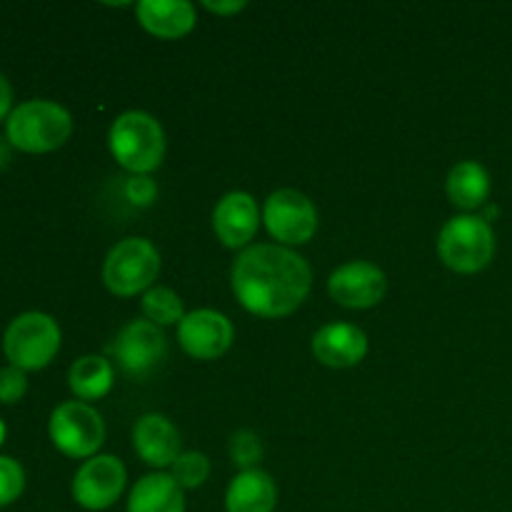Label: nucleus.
Wrapping results in <instances>:
<instances>
[{
	"instance_id": "nucleus-1",
	"label": "nucleus",
	"mask_w": 512,
	"mask_h": 512,
	"mask_svg": "<svg viewBox=\"0 0 512 512\" xmlns=\"http://www.w3.org/2000/svg\"><path fill=\"white\" fill-rule=\"evenodd\" d=\"M230 285L248 313L258 318H288L313 288L308 260L293 248L278 243H258L245 248L230 270Z\"/></svg>"
},
{
	"instance_id": "nucleus-2",
	"label": "nucleus",
	"mask_w": 512,
	"mask_h": 512,
	"mask_svg": "<svg viewBox=\"0 0 512 512\" xmlns=\"http://www.w3.org/2000/svg\"><path fill=\"white\" fill-rule=\"evenodd\" d=\"M73 135V115L55 100H28L5 120V138L23 153L40 155L63 148Z\"/></svg>"
},
{
	"instance_id": "nucleus-3",
	"label": "nucleus",
	"mask_w": 512,
	"mask_h": 512,
	"mask_svg": "<svg viewBox=\"0 0 512 512\" xmlns=\"http://www.w3.org/2000/svg\"><path fill=\"white\" fill-rule=\"evenodd\" d=\"M108 145L113 158L130 175H150L163 165L165 130L145 110H128L110 125Z\"/></svg>"
},
{
	"instance_id": "nucleus-4",
	"label": "nucleus",
	"mask_w": 512,
	"mask_h": 512,
	"mask_svg": "<svg viewBox=\"0 0 512 512\" xmlns=\"http://www.w3.org/2000/svg\"><path fill=\"white\" fill-rule=\"evenodd\" d=\"M438 255L453 273H480L495 258L493 225L483 215H455L440 230Z\"/></svg>"
},
{
	"instance_id": "nucleus-5",
	"label": "nucleus",
	"mask_w": 512,
	"mask_h": 512,
	"mask_svg": "<svg viewBox=\"0 0 512 512\" xmlns=\"http://www.w3.org/2000/svg\"><path fill=\"white\" fill-rule=\"evenodd\" d=\"M160 275V253L148 238H125L103 263V283L118 298L148 293Z\"/></svg>"
},
{
	"instance_id": "nucleus-6",
	"label": "nucleus",
	"mask_w": 512,
	"mask_h": 512,
	"mask_svg": "<svg viewBox=\"0 0 512 512\" xmlns=\"http://www.w3.org/2000/svg\"><path fill=\"white\" fill-rule=\"evenodd\" d=\"M60 328L50 315L30 310V313L18 315L13 323L5 328L3 335V353L13 368L43 370L45 365L53 363L60 350Z\"/></svg>"
},
{
	"instance_id": "nucleus-7",
	"label": "nucleus",
	"mask_w": 512,
	"mask_h": 512,
	"mask_svg": "<svg viewBox=\"0 0 512 512\" xmlns=\"http://www.w3.org/2000/svg\"><path fill=\"white\" fill-rule=\"evenodd\" d=\"M48 435L55 448L75 460H90L105 443V423L98 410L80 400L58 405L48 420Z\"/></svg>"
},
{
	"instance_id": "nucleus-8",
	"label": "nucleus",
	"mask_w": 512,
	"mask_h": 512,
	"mask_svg": "<svg viewBox=\"0 0 512 512\" xmlns=\"http://www.w3.org/2000/svg\"><path fill=\"white\" fill-rule=\"evenodd\" d=\"M263 223L278 245H305L318 233V208L298 190H275L263 205Z\"/></svg>"
},
{
	"instance_id": "nucleus-9",
	"label": "nucleus",
	"mask_w": 512,
	"mask_h": 512,
	"mask_svg": "<svg viewBox=\"0 0 512 512\" xmlns=\"http://www.w3.org/2000/svg\"><path fill=\"white\" fill-rule=\"evenodd\" d=\"M110 355L118 360L120 370L133 378H145L168 358V338L163 328L150 320H133L115 335Z\"/></svg>"
},
{
	"instance_id": "nucleus-10",
	"label": "nucleus",
	"mask_w": 512,
	"mask_h": 512,
	"mask_svg": "<svg viewBox=\"0 0 512 512\" xmlns=\"http://www.w3.org/2000/svg\"><path fill=\"white\" fill-rule=\"evenodd\" d=\"M128 483V470L113 455H95L85 460L73 478V500L83 510L100 512L118 503Z\"/></svg>"
},
{
	"instance_id": "nucleus-11",
	"label": "nucleus",
	"mask_w": 512,
	"mask_h": 512,
	"mask_svg": "<svg viewBox=\"0 0 512 512\" xmlns=\"http://www.w3.org/2000/svg\"><path fill=\"white\" fill-rule=\"evenodd\" d=\"M235 340V328L228 315L218 310H193L178 325V343L190 358L218 360L230 350Z\"/></svg>"
},
{
	"instance_id": "nucleus-12",
	"label": "nucleus",
	"mask_w": 512,
	"mask_h": 512,
	"mask_svg": "<svg viewBox=\"0 0 512 512\" xmlns=\"http://www.w3.org/2000/svg\"><path fill=\"white\" fill-rule=\"evenodd\" d=\"M385 290H388V278L378 265L368 260H350L333 270L328 280L330 298L350 310L375 308L385 298Z\"/></svg>"
},
{
	"instance_id": "nucleus-13",
	"label": "nucleus",
	"mask_w": 512,
	"mask_h": 512,
	"mask_svg": "<svg viewBox=\"0 0 512 512\" xmlns=\"http://www.w3.org/2000/svg\"><path fill=\"white\" fill-rule=\"evenodd\" d=\"M263 213L250 193L233 190L223 195L213 210V230L220 243L230 250L250 248V240L255 238L260 228Z\"/></svg>"
},
{
	"instance_id": "nucleus-14",
	"label": "nucleus",
	"mask_w": 512,
	"mask_h": 512,
	"mask_svg": "<svg viewBox=\"0 0 512 512\" xmlns=\"http://www.w3.org/2000/svg\"><path fill=\"white\" fill-rule=\"evenodd\" d=\"M313 355L328 368H355L368 355V335L350 323H328L313 335Z\"/></svg>"
},
{
	"instance_id": "nucleus-15",
	"label": "nucleus",
	"mask_w": 512,
	"mask_h": 512,
	"mask_svg": "<svg viewBox=\"0 0 512 512\" xmlns=\"http://www.w3.org/2000/svg\"><path fill=\"white\" fill-rule=\"evenodd\" d=\"M133 445L135 453L150 468L163 470L173 468L180 458V433L165 415L148 413L133 425Z\"/></svg>"
},
{
	"instance_id": "nucleus-16",
	"label": "nucleus",
	"mask_w": 512,
	"mask_h": 512,
	"mask_svg": "<svg viewBox=\"0 0 512 512\" xmlns=\"http://www.w3.org/2000/svg\"><path fill=\"white\" fill-rule=\"evenodd\" d=\"M135 15L143 30L160 40L185 38L198 23L195 5L188 0H143L135 5Z\"/></svg>"
},
{
	"instance_id": "nucleus-17",
	"label": "nucleus",
	"mask_w": 512,
	"mask_h": 512,
	"mask_svg": "<svg viewBox=\"0 0 512 512\" xmlns=\"http://www.w3.org/2000/svg\"><path fill=\"white\" fill-rule=\"evenodd\" d=\"M278 508V485L265 470L238 473L225 493L228 512H275Z\"/></svg>"
},
{
	"instance_id": "nucleus-18",
	"label": "nucleus",
	"mask_w": 512,
	"mask_h": 512,
	"mask_svg": "<svg viewBox=\"0 0 512 512\" xmlns=\"http://www.w3.org/2000/svg\"><path fill=\"white\" fill-rule=\"evenodd\" d=\"M445 190H448L450 203L463 210L465 215H470L488 203L493 183H490V173L478 160H463V163L450 168Z\"/></svg>"
},
{
	"instance_id": "nucleus-19",
	"label": "nucleus",
	"mask_w": 512,
	"mask_h": 512,
	"mask_svg": "<svg viewBox=\"0 0 512 512\" xmlns=\"http://www.w3.org/2000/svg\"><path fill=\"white\" fill-rule=\"evenodd\" d=\"M128 512H185V493L170 473H150L130 490Z\"/></svg>"
},
{
	"instance_id": "nucleus-20",
	"label": "nucleus",
	"mask_w": 512,
	"mask_h": 512,
	"mask_svg": "<svg viewBox=\"0 0 512 512\" xmlns=\"http://www.w3.org/2000/svg\"><path fill=\"white\" fill-rule=\"evenodd\" d=\"M115 383V368L103 355H83L68 370V385L80 403L105 398Z\"/></svg>"
},
{
	"instance_id": "nucleus-21",
	"label": "nucleus",
	"mask_w": 512,
	"mask_h": 512,
	"mask_svg": "<svg viewBox=\"0 0 512 512\" xmlns=\"http://www.w3.org/2000/svg\"><path fill=\"white\" fill-rule=\"evenodd\" d=\"M140 308H143L145 320H150L158 328H168V325H180L185 313L183 300L175 290L163 288V285H153L148 293H143V300H140Z\"/></svg>"
},
{
	"instance_id": "nucleus-22",
	"label": "nucleus",
	"mask_w": 512,
	"mask_h": 512,
	"mask_svg": "<svg viewBox=\"0 0 512 512\" xmlns=\"http://www.w3.org/2000/svg\"><path fill=\"white\" fill-rule=\"evenodd\" d=\"M170 475H173L175 483H178L183 490L200 488L210 475L208 455L195 453V450H190V453H180V458L173 463Z\"/></svg>"
},
{
	"instance_id": "nucleus-23",
	"label": "nucleus",
	"mask_w": 512,
	"mask_h": 512,
	"mask_svg": "<svg viewBox=\"0 0 512 512\" xmlns=\"http://www.w3.org/2000/svg\"><path fill=\"white\" fill-rule=\"evenodd\" d=\"M228 453L235 468H240V473L258 470L260 460H263V443L253 430H238V433L230 435Z\"/></svg>"
},
{
	"instance_id": "nucleus-24",
	"label": "nucleus",
	"mask_w": 512,
	"mask_h": 512,
	"mask_svg": "<svg viewBox=\"0 0 512 512\" xmlns=\"http://www.w3.org/2000/svg\"><path fill=\"white\" fill-rule=\"evenodd\" d=\"M25 490V470L18 460L0 455V508L15 503Z\"/></svg>"
},
{
	"instance_id": "nucleus-25",
	"label": "nucleus",
	"mask_w": 512,
	"mask_h": 512,
	"mask_svg": "<svg viewBox=\"0 0 512 512\" xmlns=\"http://www.w3.org/2000/svg\"><path fill=\"white\" fill-rule=\"evenodd\" d=\"M123 195L130 205L135 208H148L158 198V185L148 178V175H130L123 183Z\"/></svg>"
},
{
	"instance_id": "nucleus-26",
	"label": "nucleus",
	"mask_w": 512,
	"mask_h": 512,
	"mask_svg": "<svg viewBox=\"0 0 512 512\" xmlns=\"http://www.w3.org/2000/svg\"><path fill=\"white\" fill-rule=\"evenodd\" d=\"M25 393H28V378L23 370L13 368V365L0 368V403L13 405L23 400Z\"/></svg>"
},
{
	"instance_id": "nucleus-27",
	"label": "nucleus",
	"mask_w": 512,
	"mask_h": 512,
	"mask_svg": "<svg viewBox=\"0 0 512 512\" xmlns=\"http://www.w3.org/2000/svg\"><path fill=\"white\" fill-rule=\"evenodd\" d=\"M10 105H13V88H10L8 78L0 73V120H5L10 113H13Z\"/></svg>"
},
{
	"instance_id": "nucleus-28",
	"label": "nucleus",
	"mask_w": 512,
	"mask_h": 512,
	"mask_svg": "<svg viewBox=\"0 0 512 512\" xmlns=\"http://www.w3.org/2000/svg\"><path fill=\"white\" fill-rule=\"evenodd\" d=\"M245 5L248 3H243V0H230V3H203V8L210 10V13H215V15H235V13H240Z\"/></svg>"
},
{
	"instance_id": "nucleus-29",
	"label": "nucleus",
	"mask_w": 512,
	"mask_h": 512,
	"mask_svg": "<svg viewBox=\"0 0 512 512\" xmlns=\"http://www.w3.org/2000/svg\"><path fill=\"white\" fill-rule=\"evenodd\" d=\"M5 435H8V428H5V423H3V420H0V445L5 443Z\"/></svg>"
}]
</instances>
